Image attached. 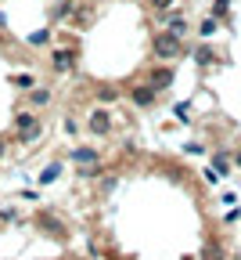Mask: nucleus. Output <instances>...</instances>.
Listing matches in <instances>:
<instances>
[{
	"label": "nucleus",
	"instance_id": "obj_1",
	"mask_svg": "<svg viewBox=\"0 0 241 260\" xmlns=\"http://www.w3.org/2000/svg\"><path fill=\"white\" fill-rule=\"evenodd\" d=\"M72 61H76L72 51H58V54H54V69H58V73H68V69H72Z\"/></svg>",
	"mask_w": 241,
	"mask_h": 260
},
{
	"label": "nucleus",
	"instance_id": "obj_2",
	"mask_svg": "<svg viewBox=\"0 0 241 260\" xmlns=\"http://www.w3.org/2000/svg\"><path fill=\"white\" fill-rule=\"evenodd\" d=\"M133 102H137V105H151V102H155V87H137V90H133Z\"/></svg>",
	"mask_w": 241,
	"mask_h": 260
},
{
	"label": "nucleus",
	"instance_id": "obj_3",
	"mask_svg": "<svg viewBox=\"0 0 241 260\" xmlns=\"http://www.w3.org/2000/svg\"><path fill=\"white\" fill-rule=\"evenodd\" d=\"M90 130H94V134L108 130V112H94V119H90Z\"/></svg>",
	"mask_w": 241,
	"mask_h": 260
},
{
	"label": "nucleus",
	"instance_id": "obj_4",
	"mask_svg": "<svg viewBox=\"0 0 241 260\" xmlns=\"http://www.w3.org/2000/svg\"><path fill=\"white\" fill-rule=\"evenodd\" d=\"M72 159H76V162H94V159H97V152H94V148H76V152H72Z\"/></svg>",
	"mask_w": 241,
	"mask_h": 260
},
{
	"label": "nucleus",
	"instance_id": "obj_5",
	"mask_svg": "<svg viewBox=\"0 0 241 260\" xmlns=\"http://www.w3.org/2000/svg\"><path fill=\"white\" fill-rule=\"evenodd\" d=\"M54 177H58V167H47V170L40 174V181H44V184H47V181H54Z\"/></svg>",
	"mask_w": 241,
	"mask_h": 260
},
{
	"label": "nucleus",
	"instance_id": "obj_6",
	"mask_svg": "<svg viewBox=\"0 0 241 260\" xmlns=\"http://www.w3.org/2000/svg\"><path fill=\"white\" fill-rule=\"evenodd\" d=\"M47 98H51V90H36V94H32V102H36V105H44Z\"/></svg>",
	"mask_w": 241,
	"mask_h": 260
},
{
	"label": "nucleus",
	"instance_id": "obj_7",
	"mask_svg": "<svg viewBox=\"0 0 241 260\" xmlns=\"http://www.w3.org/2000/svg\"><path fill=\"white\" fill-rule=\"evenodd\" d=\"M169 4H173V0H155V8H169Z\"/></svg>",
	"mask_w": 241,
	"mask_h": 260
}]
</instances>
